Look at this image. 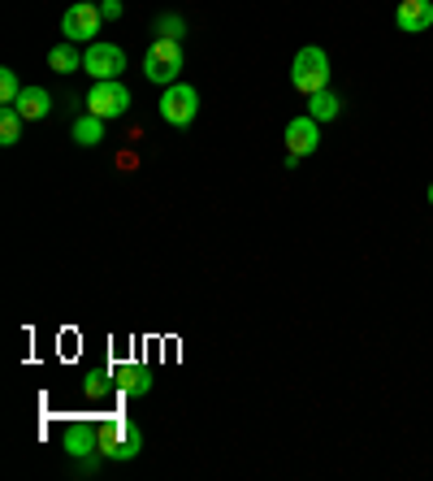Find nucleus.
<instances>
[{"instance_id":"f257e3e1","label":"nucleus","mask_w":433,"mask_h":481,"mask_svg":"<svg viewBox=\"0 0 433 481\" xmlns=\"http://www.w3.org/2000/svg\"><path fill=\"white\" fill-rule=\"evenodd\" d=\"M291 82H295V91H303V96L325 91L330 87V57L321 48H299L295 61H291Z\"/></svg>"},{"instance_id":"f03ea898","label":"nucleus","mask_w":433,"mask_h":481,"mask_svg":"<svg viewBox=\"0 0 433 481\" xmlns=\"http://www.w3.org/2000/svg\"><path fill=\"white\" fill-rule=\"evenodd\" d=\"M178 70H182V43L157 35L152 48L143 53V74L157 82V87H169V82H178Z\"/></svg>"},{"instance_id":"7ed1b4c3","label":"nucleus","mask_w":433,"mask_h":481,"mask_svg":"<svg viewBox=\"0 0 433 481\" xmlns=\"http://www.w3.org/2000/svg\"><path fill=\"white\" fill-rule=\"evenodd\" d=\"M100 26H104V14H100L96 0H74L65 14H61V31L70 43H96Z\"/></svg>"},{"instance_id":"20e7f679","label":"nucleus","mask_w":433,"mask_h":481,"mask_svg":"<svg viewBox=\"0 0 433 481\" xmlns=\"http://www.w3.org/2000/svg\"><path fill=\"white\" fill-rule=\"evenodd\" d=\"M160 118L169 121V126H191L196 121V113H199V91L191 87V82H169L165 91H160Z\"/></svg>"},{"instance_id":"39448f33","label":"nucleus","mask_w":433,"mask_h":481,"mask_svg":"<svg viewBox=\"0 0 433 481\" xmlns=\"http://www.w3.org/2000/svg\"><path fill=\"white\" fill-rule=\"evenodd\" d=\"M139 447H143L139 425H130V421H104L100 425V456H109V460H135Z\"/></svg>"},{"instance_id":"423d86ee","label":"nucleus","mask_w":433,"mask_h":481,"mask_svg":"<svg viewBox=\"0 0 433 481\" xmlns=\"http://www.w3.org/2000/svg\"><path fill=\"white\" fill-rule=\"evenodd\" d=\"M130 109V91H126V82L121 79H100L91 82V91H87V113H96V118H121Z\"/></svg>"},{"instance_id":"0eeeda50","label":"nucleus","mask_w":433,"mask_h":481,"mask_svg":"<svg viewBox=\"0 0 433 481\" xmlns=\"http://www.w3.org/2000/svg\"><path fill=\"white\" fill-rule=\"evenodd\" d=\"M82 70L91 74V79H118L121 70H126V53H121L118 43H91L87 53H82Z\"/></svg>"},{"instance_id":"6e6552de","label":"nucleus","mask_w":433,"mask_h":481,"mask_svg":"<svg viewBox=\"0 0 433 481\" xmlns=\"http://www.w3.org/2000/svg\"><path fill=\"white\" fill-rule=\"evenodd\" d=\"M61 447H65V456H74V460L96 456L100 451V425L96 421H70L61 429Z\"/></svg>"},{"instance_id":"1a4fd4ad","label":"nucleus","mask_w":433,"mask_h":481,"mask_svg":"<svg viewBox=\"0 0 433 481\" xmlns=\"http://www.w3.org/2000/svg\"><path fill=\"white\" fill-rule=\"evenodd\" d=\"M286 148H291L295 157H313L316 148H321V121H316L313 113L291 118V126H286Z\"/></svg>"},{"instance_id":"9d476101","label":"nucleus","mask_w":433,"mask_h":481,"mask_svg":"<svg viewBox=\"0 0 433 481\" xmlns=\"http://www.w3.org/2000/svg\"><path fill=\"white\" fill-rule=\"evenodd\" d=\"M394 22H399V31H429L433 26V0H403L399 5V14H394Z\"/></svg>"},{"instance_id":"9b49d317","label":"nucleus","mask_w":433,"mask_h":481,"mask_svg":"<svg viewBox=\"0 0 433 481\" xmlns=\"http://www.w3.org/2000/svg\"><path fill=\"white\" fill-rule=\"evenodd\" d=\"M113 381H118L121 395H130V399H143V395L152 390V373H148L143 364H121V369H113Z\"/></svg>"},{"instance_id":"f8f14e48","label":"nucleus","mask_w":433,"mask_h":481,"mask_svg":"<svg viewBox=\"0 0 433 481\" xmlns=\"http://www.w3.org/2000/svg\"><path fill=\"white\" fill-rule=\"evenodd\" d=\"M14 109H18L26 121H40V118H48V113H53V96H48L43 87H22V96H18V104H14Z\"/></svg>"},{"instance_id":"ddd939ff","label":"nucleus","mask_w":433,"mask_h":481,"mask_svg":"<svg viewBox=\"0 0 433 481\" xmlns=\"http://www.w3.org/2000/svg\"><path fill=\"white\" fill-rule=\"evenodd\" d=\"M70 135H74V143H79V148H96V143L104 139V118H96V113H82V118L74 121V130H70Z\"/></svg>"},{"instance_id":"4468645a","label":"nucleus","mask_w":433,"mask_h":481,"mask_svg":"<svg viewBox=\"0 0 433 481\" xmlns=\"http://www.w3.org/2000/svg\"><path fill=\"white\" fill-rule=\"evenodd\" d=\"M308 113H313L316 121H334L338 113H342V101H338L330 87H325V91H313V96H308Z\"/></svg>"},{"instance_id":"2eb2a0df","label":"nucleus","mask_w":433,"mask_h":481,"mask_svg":"<svg viewBox=\"0 0 433 481\" xmlns=\"http://www.w3.org/2000/svg\"><path fill=\"white\" fill-rule=\"evenodd\" d=\"M48 65H53L57 74H74V70H82V53L74 43H57V48L48 53Z\"/></svg>"},{"instance_id":"dca6fc26","label":"nucleus","mask_w":433,"mask_h":481,"mask_svg":"<svg viewBox=\"0 0 433 481\" xmlns=\"http://www.w3.org/2000/svg\"><path fill=\"white\" fill-rule=\"evenodd\" d=\"M22 113L18 109H14V104H0V143H5V148H14V143L22 139Z\"/></svg>"},{"instance_id":"f3484780","label":"nucleus","mask_w":433,"mask_h":481,"mask_svg":"<svg viewBox=\"0 0 433 481\" xmlns=\"http://www.w3.org/2000/svg\"><path fill=\"white\" fill-rule=\"evenodd\" d=\"M18 96H22L18 70H0V104H18Z\"/></svg>"},{"instance_id":"a211bd4d","label":"nucleus","mask_w":433,"mask_h":481,"mask_svg":"<svg viewBox=\"0 0 433 481\" xmlns=\"http://www.w3.org/2000/svg\"><path fill=\"white\" fill-rule=\"evenodd\" d=\"M182 31H187V26H182L178 14H160V18H157V35H160V40H182Z\"/></svg>"},{"instance_id":"6ab92c4d","label":"nucleus","mask_w":433,"mask_h":481,"mask_svg":"<svg viewBox=\"0 0 433 481\" xmlns=\"http://www.w3.org/2000/svg\"><path fill=\"white\" fill-rule=\"evenodd\" d=\"M109 386H118V381H109V373H104V369H96V373H87V386H82V390H87V399H100Z\"/></svg>"},{"instance_id":"aec40b11","label":"nucleus","mask_w":433,"mask_h":481,"mask_svg":"<svg viewBox=\"0 0 433 481\" xmlns=\"http://www.w3.org/2000/svg\"><path fill=\"white\" fill-rule=\"evenodd\" d=\"M96 473H100V460H96V456H82V460L74 464V477H96Z\"/></svg>"},{"instance_id":"412c9836","label":"nucleus","mask_w":433,"mask_h":481,"mask_svg":"<svg viewBox=\"0 0 433 481\" xmlns=\"http://www.w3.org/2000/svg\"><path fill=\"white\" fill-rule=\"evenodd\" d=\"M100 14H104V22H118L121 18V0H100Z\"/></svg>"},{"instance_id":"4be33fe9","label":"nucleus","mask_w":433,"mask_h":481,"mask_svg":"<svg viewBox=\"0 0 433 481\" xmlns=\"http://www.w3.org/2000/svg\"><path fill=\"white\" fill-rule=\"evenodd\" d=\"M429 204H433V182H429Z\"/></svg>"},{"instance_id":"5701e85b","label":"nucleus","mask_w":433,"mask_h":481,"mask_svg":"<svg viewBox=\"0 0 433 481\" xmlns=\"http://www.w3.org/2000/svg\"><path fill=\"white\" fill-rule=\"evenodd\" d=\"M96 5H100V0H96Z\"/></svg>"}]
</instances>
